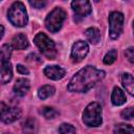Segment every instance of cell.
<instances>
[{
    "mask_svg": "<svg viewBox=\"0 0 134 134\" xmlns=\"http://www.w3.org/2000/svg\"><path fill=\"white\" fill-rule=\"evenodd\" d=\"M105 77V71L95 68L94 66H86L77 71L70 80L67 89L70 92L85 93L94 87Z\"/></svg>",
    "mask_w": 134,
    "mask_h": 134,
    "instance_id": "cell-1",
    "label": "cell"
},
{
    "mask_svg": "<svg viewBox=\"0 0 134 134\" xmlns=\"http://www.w3.org/2000/svg\"><path fill=\"white\" fill-rule=\"evenodd\" d=\"M7 17H8V20L10 21V23L17 27L25 26L27 24V21H28L25 6L20 1L14 2L12 4V6L8 9Z\"/></svg>",
    "mask_w": 134,
    "mask_h": 134,
    "instance_id": "cell-2",
    "label": "cell"
},
{
    "mask_svg": "<svg viewBox=\"0 0 134 134\" xmlns=\"http://www.w3.org/2000/svg\"><path fill=\"white\" fill-rule=\"evenodd\" d=\"M102 107L98 103H90L83 112V121L88 127H98L102 124Z\"/></svg>",
    "mask_w": 134,
    "mask_h": 134,
    "instance_id": "cell-3",
    "label": "cell"
},
{
    "mask_svg": "<svg viewBox=\"0 0 134 134\" xmlns=\"http://www.w3.org/2000/svg\"><path fill=\"white\" fill-rule=\"evenodd\" d=\"M65 18H66L65 12L62 8H60V7H55L46 17V19H45V26H46V28L49 31L57 32V31H59V29H61Z\"/></svg>",
    "mask_w": 134,
    "mask_h": 134,
    "instance_id": "cell-4",
    "label": "cell"
},
{
    "mask_svg": "<svg viewBox=\"0 0 134 134\" xmlns=\"http://www.w3.org/2000/svg\"><path fill=\"white\" fill-rule=\"evenodd\" d=\"M35 44L38 46V48L41 50V52L46 55L48 59L52 60L55 55V46L52 40H50L45 34L39 32L35 39H34Z\"/></svg>",
    "mask_w": 134,
    "mask_h": 134,
    "instance_id": "cell-5",
    "label": "cell"
},
{
    "mask_svg": "<svg viewBox=\"0 0 134 134\" xmlns=\"http://www.w3.org/2000/svg\"><path fill=\"white\" fill-rule=\"evenodd\" d=\"M124 26V15L119 12H112L109 15V35L111 39H117Z\"/></svg>",
    "mask_w": 134,
    "mask_h": 134,
    "instance_id": "cell-6",
    "label": "cell"
},
{
    "mask_svg": "<svg viewBox=\"0 0 134 134\" xmlns=\"http://www.w3.org/2000/svg\"><path fill=\"white\" fill-rule=\"evenodd\" d=\"M21 116V111L19 108L14 106H7L1 103V119L5 124H10L17 120Z\"/></svg>",
    "mask_w": 134,
    "mask_h": 134,
    "instance_id": "cell-7",
    "label": "cell"
},
{
    "mask_svg": "<svg viewBox=\"0 0 134 134\" xmlns=\"http://www.w3.org/2000/svg\"><path fill=\"white\" fill-rule=\"evenodd\" d=\"M88 51H89V46H88L87 42L80 40V41L75 42L72 46L71 58L74 62H80L87 55Z\"/></svg>",
    "mask_w": 134,
    "mask_h": 134,
    "instance_id": "cell-8",
    "label": "cell"
},
{
    "mask_svg": "<svg viewBox=\"0 0 134 134\" xmlns=\"http://www.w3.org/2000/svg\"><path fill=\"white\" fill-rule=\"evenodd\" d=\"M71 7L77 17H85L91 13V5H90V2L87 0L72 1Z\"/></svg>",
    "mask_w": 134,
    "mask_h": 134,
    "instance_id": "cell-9",
    "label": "cell"
},
{
    "mask_svg": "<svg viewBox=\"0 0 134 134\" xmlns=\"http://www.w3.org/2000/svg\"><path fill=\"white\" fill-rule=\"evenodd\" d=\"M65 73H66V70L64 68L60 67V66H57V65L47 66L44 69V74L48 79H51V80H54V81L63 79L65 76Z\"/></svg>",
    "mask_w": 134,
    "mask_h": 134,
    "instance_id": "cell-10",
    "label": "cell"
},
{
    "mask_svg": "<svg viewBox=\"0 0 134 134\" xmlns=\"http://www.w3.org/2000/svg\"><path fill=\"white\" fill-rule=\"evenodd\" d=\"M30 88L29 81L26 79H19L17 80L16 84L14 85V92L18 96H24Z\"/></svg>",
    "mask_w": 134,
    "mask_h": 134,
    "instance_id": "cell-11",
    "label": "cell"
},
{
    "mask_svg": "<svg viewBox=\"0 0 134 134\" xmlns=\"http://www.w3.org/2000/svg\"><path fill=\"white\" fill-rule=\"evenodd\" d=\"M1 83L6 84L13 77V70L9 61L8 62H1Z\"/></svg>",
    "mask_w": 134,
    "mask_h": 134,
    "instance_id": "cell-12",
    "label": "cell"
},
{
    "mask_svg": "<svg viewBox=\"0 0 134 134\" xmlns=\"http://www.w3.org/2000/svg\"><path fill=\"white\" fill-rule=\"evenodd\" d=\"M111 100H112V104L115 106H120V105L125 104L126 95H125L124 91L118 87H114V89L112 91V95H111Z\"/></svg>",
    "mask_w": 134,
    "mask_h": 134,
    "instance_id": "cell-13",
    "label": "cell"
},
{
    "mask_svg": "<svg viewBox=\"0 0 134 134\" xmlns=\"http://www.w3.org/2000/svg\"><path fill=\"white\" fill-rule=\"evenodd\" d=\"M121 83L126 91L134 95V76L130 73H124L121 75Z\"/></svg>",
    "mask_w": 134,
    "mask_h": 134,
    "instance_id": "cell-14",
    "label": "cell"
},
{
    "mask_svg": "<svg viewBox=\"0 0 134 134\" xmlns=\"http://www.w3.org/2000/svg\"><path fill=\"white\" fill-rule=\"evenodd\" d=\"M12 45L16 49H25L28 46V40L23 34L16 35L12 40Z\"/></svg>",
    "mask_w": 134,
    "mask_h": 134,
    "instance_id": "cell-15",
    "label": "cell"
},
{
    "mask_svg": "<svg viewBox=\"0 0 134 134\" xmlns=\"http://www.w3.org/2000/svg\"><path fill=\"white\" fill-rule=\"evenodd\" d=\"M86 38L91 44H97L100 40V32L97 28L95 27H90L85 31Z\"/></svg>",
    "mask_w": 134,
    "mask_h": 134,
    "instance_id": "cell-16",
    "label": "cell"
},
{
    "mask_svg": "<svg viewBox=\"0 0 134 134\" xmlns=\"http://www.w3.org/2000/svg\"><path fill=\"white\" fill-rule=\"evenodd\" d=\"M22 129L25 133L27 134H34L37 132V129H38V124H37V120L34 119V118H27L23 125H22Z\"/></svg>",
    "mask_w": 134,
    "mask_h": 134,
    "instance_id": "cell-17",
    "label": "cell"
},
{
    "mask_svg": "<svg viewBox=\"0 0 134 134\" xmlns=\"http://www.w3.org/2000/svg\"><path fill=\"white\" fill-rule=\"evenodd\" d=\"M114 134H134V128L127 124H118L114 128Z\"/></svg>",
    "mask_w": 134,
    "mask_h": 134,
    "instance_id": "cell-18",
    "label": "cell"
},
{
    "mask_svg": "<svg viewBox=\"0 0 134 134\" xmlns=\"http://www.w3.org/2000/svg\"><path fill=\"white\" fill-rule=\"evenodd\" d=\"M54 93V87L53 86H50V85H45V86H42L39 91H38V95L40 98L42 99H45L49 96H51L52 94Z\"/></svg>",
    "mask_w": 134,
    "mask_h": 134,
    "instance_id": "cell-19",
    "label": "cell"
},
{
    "mask_svg": "<svg viewBox=\"0 0 134 134\" xmlns=\"http://www.w3.org/2000/svg\"><path fill=\"white\" fill-rule=\"evenodd\" d=\"M12 54V46L9 44H4L1 47V62H8Z\"/></svg>",
    "mask_w": 134,
    "mask_h": 134,
    "instance_id": "cell-20",
    "label": "cell"
},
{
    "mask_svg": "<svg viewBox=\"0 0 134 134\" xmlns=\"http://www.w3.org/2000/svg\"><path fill=\"white\" fill-rule=\"evenodd\" d=\"M116 58H117V51H116L115 49H111V50H109V51L106 53V55L104 57V63H105L106 65H111L112 63L115 62Z\"/></svg>",
    "mask_w": 134,
    "mask_h": 134,
    "instance_id": "cell-21",
    "label": "cell"
},
{
    "mask_svg": "<svg viewBox=\"0 0 134 134\" xmlns=\"http://www.w3.org/2000/svg\"><path fill=\"white\" fill-rule=\"evenodd\" d=\"M60 134H75V128L70 124H62L59 128Z\"/></svg>",
    "mask_w": 134,
    "mask_h": 134,
    "instance_id": "cell-22",
    "label": "cell"
},
{
    "mask_svg": "<svg viewBox=\"0 0 134 134\" xmlns=\"http://www.w3.org/2000/svg\"><path fill=\"white\" fill-rule=\"evenodd\" d=\"M42 114L48 118V119H51V118H54L57 115H58V112L53 109V108H50V107H44L42 109Z\"/></svg>",
    "mask_w": 134,
    "mask_h": 134,
    "instance_id": "cell-23",
    "label": "cell"
},
{
    "mask_svg": "<svg viewBox=\"0 0 134 134\" xmlns=\"http://www.w3.org/2000/svg\"><path fill=\"white\" fill-rule=\"evenodd\" d=\"M120 115L125 119H133L134 118V108L133 107H129V108L122 110Z\"/></svg>",
    "mask_w": 134,
    "mask_h": 134,
    "instance_id": "cell-24",
    "label": "cell"
},
{
    "mask_svg": "<svg viewBox=\"0 0 134 134\" xmlns=\"http://www.w3.org/2000/svg\"><path fill=\"white\" fill-rule=\"evenodd\" d=\"M125 55L129 62L134 64V47H129L125 50Z\"/></svg>",
    "mask_w": 134,
    "mask_h": 134,
    "instance_id": "cell-25",
    "label": "cell"
},
{
    "mask_svg": "<svg viewBox=\"0 0 134 134\" xmlns=\"http://www.w3.org/2000/svg\"><path fill=\"white\" fill-rule=\"evenodd\" d=\"M29 4L36 8H42L46 5V2H44V1H29Z\"/></svg>",
    "mask_w": 134,
    "mask_h": 134,
    "instance_id": "cell-26",
    "label": "cell"
},
{
    "mask_svg": "<svg viewBox=\"0 0 134 134\" xmlns=\"http://www.w3.org/2000/svg\"><path fill=\"white\" fill-rule=\"evenodd\" d=\"M17 71H18L19 73H21V74H27V73L29 72L28 69H27L26 67H24L23 65H21V64L17 65Z\"/></svg>",
    "mask_w": 134,
    "mask_h": 134,
    "instance_id": "cell-27",
    "label": "cell"
},
{
    "mask_svg": "<svg viewBox=\"0 0 134 134\" xmlns=\"http://www.w3.org/2000/svg\"><path fill=\"white\" fill-rule=\"evenodd\" d=\"M0 28H1V36H0V38H2V37H3V32H4V28H3L2 25L0 26Z\"/></svg>",
    "mask_w": 134,
    "mask_h": 134,
    "instance_id": "cell-28",
    "label": "cell"
},
{
    "mask_svg": "<svg viewBox=\"0 0 134 134\" xmlns=\"http://www.w3.org/2000/svg\"><path fill=\"white\" fill-rule=\"evenodd\" d=\"M133 28H134V22H133Z\"/></svg>",
    "mask_w": 134,
    "mask_h": 134,
    "instance_id": "cell-29",
    "label": "cell"
}]
</instances>
